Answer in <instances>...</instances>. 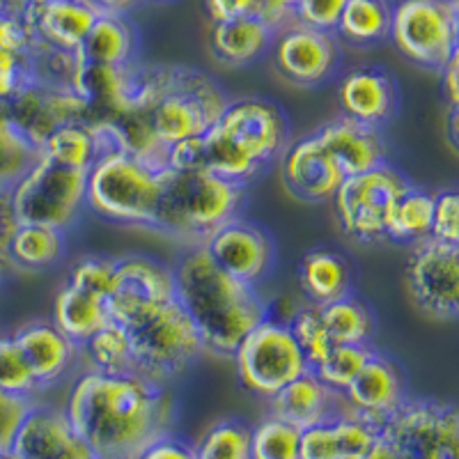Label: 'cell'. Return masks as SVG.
<instances>
[{
  "label": "cell",
  "instance_id": "obj_50",
  "mask_svg": "<svg viewBox=\"0 0 459 459\" xmlns=\"http://www.w3.org/2000/svg\"><path fill=\"white\" fill-rule=\"evenodd\" d=\"M166 168L178 172L204 170L203 136L186 138V141L172 143L166 150Z\"/></svg>",
  "mask_w": 459,
  "mask_h": 459
},
{
  "label": "cell",
  "instance_id": "obj_33",
  "mask_svg": "<svg viewBox=\"0 0 459 459\" xmlns=\"http://www.w3.org/2000/svg\"><path fill=\"white\" fill-rule=\"evenodd\" d=\"M42 154L60 166L88 172L101 154V138L90 125L69 122V125L57 126L44 141Z\"/></svg>",
  "mask_w": 459,
  "mask_h": 459
},
{
  "label": "cell",
  "instance_id": "obj_23",
  "mask_svg": "<svg viewBox=\"0 0 459 459\" xmlns=\"http://www.w3.org/2000/svg\"><path fill=\"white\" fill-rule=\"evenodd\" d=\"M136 65L115 67V65L90 63V60H81L79 57V67L74 74L72 90L88 104L90 126L104 125L113 115L129 108Z\"/></svg>",
  "mask_w": 459,
  "mask_h": 459
},
{
  "label": "cell",
  "instance_id": "obj_53",
  "mask_svg": "<svg viewBox=\"0 0 459 459\" xmlns=\"http://www.w3.org/2000/svg\"><path fill=\"white\" fill-rule=\"evenodd\" d=\"M30 404L32 402L0 393V448H10L16 425H19V420H22Z\"/></svg>",
  "mask_w": 459,
  "mask_h": 459
},
{
  "label": "cell",
  "instance_id": "obj_30",
  "mask_svg": "<svg viewBox=\"0 0 459 459\" xmlns=\"http://www.w3.org/2000/svg\"><path fill=\"white\" fill-rule=\"evenodd\" d=\"M110 319L113 317L108 313L106 299L76 290L69 282H65L56 294L51 322L79 347H83L90 335L97 333Z\"/></svg>",
  "mask_w": 459,
  "mask_h": 459
},
{
  "label": "cell",
  "instance_id": "obj_62",
  "mask_svg": "<svg viewBox=\"0 0 459 459\" xmlns=\"http://www.w3.org/2000/svg\"><path fill=\"white\" fill-rule=\"evenodd\" d=\"M453 3H457V0H453Z\"/></svg>",
  "mask_w": 459,
  "mask_h": 459
},
{
  "label": "cell",
  "instance_id": "obj_1",
  "mask_svg": "<svg viewBox=\"0 0 459 459\" xmlns=\"http://www.w3.org/2000/svg\"><path fill=\"white\" fill-rule=\"evenodd\" d=\"M65 416L100 459H136L175 418L166 386L136 372L106 375L85 370L74 381Z\"/></svg>",
  "mask_w": 459,
  "mask_h": 459
},
{
  "label": "cell",
  "instance_id": "obj_40",
  "mask_svg": "<svg viewBox=\"0 0 459 459\" xmlns=\"http://www.w3.org/2000/svg\"><path fill=\"white\" fill-rule=\"evenodd\" d=\"M0 393L28 402H35L42 393L12 333H0Z\"/></svg>",
  "mask_w": 459,
  "mask_h": 459
},
{
  "label": "cell",
  "instance_id": "obj_28",
  "mask_svg": "<svg viewBox=\"0 0 459 459\" xmlns=\"http://www.w3.org/2000/svg\"><path fill=\"white\" fill-rule=\"evenodd\" d=\"M138 48H141V39H138V30L129 22V16L101 12L85 35L76 56L81 60H90V63L131 67L138 63Z\"/></svg>",
  "mask_w": 459,
  "mask_h": 459
},
{
  "label": "cell",
  "instance_id": "obj_56",
  "mask_svg": "<svg viewBox=\"0 0 459 459\" xmlns=\"http://www.w3.org/2000/svg\"><path fill=\"white\" fill-rule=\"evenodd\" d=\"M92 3L100 7V12L129 16V12H134L136 7H141L145 0H92Z\"/></svg>",
  "mask_w": 459,
  "mask_h": 459
},
{
  "label": "cell",
  "instance_id": "obj_58",
  "mask_svg": "<svg viewBox=\"0 0 459 459\" xmlns=\"http://www.w3.org/2000/svg\"><path fill=\"white\" fill-rule=\"evenodd\" d=\"M359 459H402V455L397 453L391 444H388L386 438H381V434H379V438H377L375 444H372V448L368 450L366 455H360Z\"/></svg>",
  "mask_w": 459,
  "mask_h": 459
},
{
  "label": "cell",
  "instance_id": "obj_43",
  "mask_svg": "<svg viewBox=\"0 0 459 459\" xmlns=\"http://www.w3.org/2000/svg\"><path fill=\"white\" fill-rule=\"evenodd\" d=\"M287 324H290L294 340L299 342L303 356H306V360H308L310 370H313L315 366L322 363L324 356L333 350V344H335L333 340H331L326 326H324L322 317H319L317 306H313V303L303 306V308H299L297 313H294V317Z\"/></svg>",
  "mask_w": 459,
  "mask_h": 459
},
{
  "label": "cell",
  "instance_id": "obj_45",
  "mask_svg": "<svg viewBox=\"0 0 459 459\" xmlns=\"http://www.w3.org/2000/svg\"><path fill=\"white\" fill-rule=\"evenodd\" d=\"M115 273V257L101 255H85L74 262L72 272H69L67 282L76 290L94 294V297L106 299L113 287Z\"/></svg>",
  "mask_w": 459,
  "mask_h": 459
},
{
  "label": "cell",
  "instance_id": "obj_7",
  "mask_svg": "<svg viewBox=\"0 0 459 459\" xmlns=\"http://www.w3.org/2000/svg\"><path fill=\"white\" fill-rule=\"evenodd\" d=\"M134 347V372L166 386L182 377L204 354V344L194 319L178 299L125 326Z\"/></svg>",
  "mask_w": 459,
  "mask_h": 459
},
{
  "label": "cell",
  "instance_id": "obj_37",
  "mask_svg": "<svg viewBox=\"0 0 459 459\" xmlns=\"http://www.w3.org/2000/svg\"><path fill=\"white\" fill-rule=\"evenodd\" d=\"M195 459H251V425L237 416L216 420L195 444Z\"/></svg>",
  "mask_w": 459,
  "mask_h": 459
},
{
  "label": "cell",
  "instance_id": "obj_39",
  "mask_svg": "<svg viewBox=\"0 0 459 459\" xmlns=\"http://www.w3.org/2000/svg\"><path fill=\"white\" fill-rule=\"evenodd\" d=\"M76 67H79L76 51H65V48L51 47V44L37 39L28 56V81H35L47 88L72 90Z\"/></svg>",
  "mask_w": 459,
  "mask_h": 459
},
{
  "label": "cell",
  "instance_id": "obj_17",
  "mask_svg": "<svg viewBox=\"0 0 459 459\" xmlns=\"http://www.w3.org/2000/svg\"><path fill=\"white\" fill-rule=\"evenodd\" d=\"M3 106L16 129L39 150L60 125H88L90 117L88 104L74 90L47 88L35 81H26Z\"/></svg>",
  "mask_w": 459,
  "mask_h": 459
},
{
  "label": "cell",
  "instance_id": "obj_22",
  "mask_svg": "<svg viewBox=\"0 0 459 459\" xmlns=\"http://www.w3.org/2000/svg\"><path fill=\"white\" fill-rule=\"evenodd\" d=\"M12 335H14L16 344L22 347L28 366H30L42 391L56 386L57 381L72 370L81 354L79 344H74L48 319L23 324L22 329H16Z\"/></svg>",
  "mask_w": 459,
  "mask_h": 459
},
{
  "label": "cell",
  "instance_id": "obj_55",
  "mask_svg": "<svg viewBox=\"0 0 459 459\" xmlns=\"http://www.w3.org/2000/svg\"><path fill=\"white\" fill-rule=\"evenodd\" d=\"M457 72H459V53L441 69V83H444V94L446 101H448V108H457L459 106V85H457Z\"/></svg>",
  "mask_w": 459,
  "mask_h": 459
},
{
  "label": "cell",
  "instance_id": "obj_8",
  "mask_svg": "<svg viewBox=\"0 0 459 459\" xmlns=\"http://www.w3.org/2000/svg\"><path fill=\"white\" fill-rule=\"evenodd\" d=\"M88 172L60 166L39 154L10 188L16 223L51 225L67 232L85 209Z\"/></svg>",
  "mask_w": 459,
  "mask_h": 459
},
{
  "label": "cell",
  "instance_id": "obj_25",
  "mask_svg": "<svg viewBox=\"0 0 459 459\" xmlns=\"http://www.w3.org/2000/svg\"><path fill=\"white\" fill-rule=\"evenodd\" d=\"M269 413L303 429L338 416L344 409V402L340 393L331 391L313 370H308L269 397Z\"/></svg>",
  "mask_w": 459,
  "mask_h": 459
},
{
  "label": "cell",
  "instance_id": "obj_10",
  "mask_svg": "<svg viewBox=\"0 0 459 459\" xmlns=\"http://www.w3.org/2000/svg\"><path fill=\"white\" fill-rule=\"evenodd\" d=\"M407 186L409 179L388 163L344 178L331 198L342 235L359 244L386 241L393 207Z\"/></svg>",
  "mask_w": 459,
  "mask_h": 459
},
{
  "label": "cell",
  "instance_id": "obj_35",
  "mask_svg": "<svg viewBox=\"0 0 459 459\" xmlns=\"http://www.w3.org/2000/svg\"><path fill=\"white\" fill-rule=\"evenodd\" d=\"M88 359V370L106 372V375H126L134 372V347L129 331L120 322H106L97 333L88 338L81 347Z\"/></svg>",
  "mask_w": 459,
  "mask_h": 459
},
{
  "label": "cell",
  "instance_id": "obj_38",
  "mask_svg": "<svg viewBox=\"0 0 459 459\" xmlns=\"http://www.w3.org/2000/svg\"><path fill=\"white\" fill-rule=\"evenodd\" d=\"M42 150L28 141L0 104V188L10 191L23 172L39 159Z\"/></svg>",
  "mask_w": 459,
  "mask_h": 459
},
{
  "label": "cell",
  "instance_id": "obj_13",
  "mask_svg": "<svg viewBox=\"0 0 459 459\" xmlns=\"http://www.w3.org/2000/svg\"><path fill=\"white\" fill-rule=\"evenodd\" d=\"M404 282L409 299L425 317L455 322L459 317V244L425 239L413 246Z\"/></svg>",
  "mask_w": 459,
  "mask_h": 459
},
{
  "label": "cell",
  "instance_id": "obj_42",
  "mask_svg": "<svg viewBox=\"0 0 459 459\" xmlns=\"http://www.w3.org/2000/svg\"><path fill=\"white\" fill-rule=\"evenodd\" d=\"M372 354H375V350L370 344H333V350L324 356L319 366L313 368V372L331 391L342 393Z\"/></svg>",
  "mask_w": 459,
  "mask_h": 459
},
{
  "label": "cell",
  "instance_id": "obj_31",
  "mask_svg": "<svg viewBox=\"0 0 459 459\" xmlns=\"http://www.w3.org/2000/svg\"><path fill=\"white\" fill-rule=\"evenodd\" d=\"M10 260L16 272H47L67 253L65 230L51 225L19 223L10 239Z\"/></svg>",
  "mask_w": 459,
  "mask_h": 459
},
{
  "label": "cell",
  "instance_id": "obj_51",
  "mask_svg": "<svg viewBox=\"0 0 459 459\" xmlns=\"http://www.w3.org/2000/svg\"><path fill=\"white\" fill-rule=\"evenodd\" d=\"M28 81V57L0 48V104Z\"/></svg>",
  "mask_w": 459,
  "mask_h": 459
},
{
  "label": "cell",
  "instance_id": "obj_6",
  "mask_svg": "<svg viewBox=\"0 0 459 459\" xmlns=\"http://www.w3.org/2000/svg\"><path fill=\"white\" fill-rule=\"evenodd\" d=\"M94 131L101 138V154L88 170L85 209L110 223L152 230L161 194V170L113 145L100 129Z\"/></svg>",
  "mask_w": 459,
  "mask_h": 459
},
{
  "label": "cell",
  "instance_id": "obj_19",
  "mask_svg": "<svg viewBox=\"0 0 459 459\" xmlns=\"http://www.w3.org/2000/svg\"><path fill=\"white\" fill-rule=\"evenodd\" d=\"M278 161L285 188L303 203H331L347 178L317 134L290 143Z\"/></svg>",
  "mask_w": 459,
  "mask_h": 459
},
{
  "label": "cell",
  "instance_id": "obj_44",
  "mask_svg": "<svg viewBox=\"0 0 459 459\" xmlns=\"http://www.w3.org/2000/svg\"><path fill=\"white\" fill-rule=\"evenodd\" d=\"M331 425H333L335 441H338L340 459H359L360 455H366L372 448V444L381 434V428H377L366 418L347 411V409L331 418Z\"/></svg>",
  "mask_w": 459,
  "mask_h": 459
},
{
  "label": "cell",
  "instance_id": "obj_36",
  "mask_svg": "<svg viewBox=\"0 0 459 459\" xmlns=\"http://www.w3.org/2000/svg\"><path fill=\"white\" fill-rule=\"evenodd\" d=\"M317 310L335 344H370L375 333V315L354 294L317 306Z\"/></svg>",
  "mask_w": 459,
  "mask_h": 459
},
{
  "label": "cell",
  "instance_id": "obj_63",
  "mask_svg": "<svg viewBox=\"0 0 459 459\" xmlns=\"http://www.w3.org/2000/svg\"><path fill=\"white\" fill-rule=\"evenodd\" d=\"M161 3H163V0H161Z\"/></svg>",
  "mask_w": 459,
  "mask_h": 459
},
{
  "label": "cell",
  "instance_id": "obj_16",
  "mask_svg": "<svg viewBox=\"0 0 459 459\" xmlns=\"http://www.w3.org/2000/svg\"><path fill=\"white\" fill-rule=\"evenodd\" d=\"M203 248L223 272L253 287L272 276L278 257L269 230L241 214L216 228L203 241Z\"/></svg>",
  "mask_w": 459,
  "mask_h": 459
},
{
  "label": "cell",
  "instance_id": "obj_32",
  "mask_svg": "<svg viewBox=\"0 0 459 459\" xmlns=\"http://www.w3.org/2000/svg\"><path fill=\"white\" fill-rule=\"evenodd\" d=\"M434 194L409 184L393 207L386 228V239L395 244L416 246L432 235Z\"/></svg>",
  "mask_w": 459,
  "mask_h": 459
},
{
  "label": "cell",
  "instance_id": "obj_21",
  "mask_svg": "<svg viewBox=\"0 0 459 459\" xmlns=\"http://www.w3.org/2000/svg\"><path fill=\"white\" fill-rule=\"evenodd\" d=\"M340 115L381 129L393 120L400 94L391 74L379 67H356L338 83Z\"/></svg>",
  "mask_w": 459,
  "mask_h": 459
},
{
  "label": "cell",
  "instance_id": "obj_5",
  "mask_svg": "<svg viewBox=\"0 0 459 459\" xmlns=\"http://www.w3.org/2000/svg\"><path fill=\"white\" fill-rule=\"evenodd\" d=\"M244 203L246 186L216 178L214 172L163 168L152 230L191 246H203L216 228L239 216Z\"/></svg>",
  "mask_w": 459,
  "mask_h": 459
},
{
  "label": "cell",
  "instance_id": "obj_9",
  "mask_svg": "<svg viewBox=\"0 0 459 459\" xmlns=\"http://www.w3.org/2000/svg\"><path fill=\"white\" fill-rule=\"evenodd\" d=\"M388 39L409 63L441 72L459 53V3L400 0L393 5Z\"/></svg>",
  "mask_w": 459,
  "mask_h": 459
},
{
  "label": "cell",
  "instance_id": "obj_60",
  "mask_svg": "<svg viewBox=\"0 0 459 459\" xmlns=\"http://www.w3.org/2000/svg\"><path fill=\"white\" fill-rule=\"evenodd\" d=\"M0 459H16V455L10 448H0Z\"/></svg>",
  "mask_w": 459,
  "mask_h": 459
},
{
  "label": "cell",
  "instance_id": "obj_59",
  "mask_svg": "<svg viewBox=\"0 0 459 459\" xmlns=\"http://www.w3.org/2000/svg\"><path fill=\"white\" fill-rule=\"evenodd\" d=\"M10 276H12V272H10V269H5V266L0 264V285H3V282H5L7 278H10Z\"/></svg>",
  "mask_w": 459,
  "mask_h": 459
},
{
  "label": "cell",
  "instance_id": "obj_54",
  "mask_svg": "<svg viewBox=\"0 0 459 459\" xmlns=\"http://www.w3.org/2000/svg\"><path fill=\"white\" fill-rule=\"evenodd\" d=\"M212 22H225L235 16L253 14V0H204Z\"/></svg>",
  "mask_w": 459,
  "mask_h": 459
},
{
  "label": "cell",
  "instance_id": "obj_14",
  "mask_svg": "<svg viewBox=\"0 0 459 459\" xmlns=\"http://www.w3.org/2000/svg\"><path fill=\"white\" fill-rule=\"evenodd\" d=\"M272 53L278 74L297 88H322L333 79L340 65L335 32L317 30L299 22L276 30Z\"/></svg>",
  "mask_w": 459,
  "mask_h": 459
},
{
  "label": "cell",
  "instance_id": "obj_29",
  "mask_svg": "<svg viewBox=\"0 0 459 459\" xmlns=\"http://www.w3.org/2000/svg\"><path fill=\"white\" fill-rule=\"evenodd\" d=\"M299 282L313 306H326L351 294V262L331 248H313L299 264Z\"/></svg>",
  "mask_w": 459,
  "mask_h": 459
},
{
  "label": "cell",
  "instance_id": "obj_52",
  "mask_svg": "<svg viewBox=\"0 0 459 459\" xmlns=\"http://www.w3.org/2000/svg\"><path fill=\"white\" fill-rule=\"evenodd\" d=\"M299 0H253V16L262 19L273 30H281L294 22Z\"/></svg>",
  "mask_w": 459,
  "mask_h": 459
},
{
  "label": "cell",
  "instance_id": "obj_18",
  "mask_svg": "<svg viewBox=\"0 0 459 459\" xmlns=\"http://www.w3.org/2000/svg\"><path fill=\"white\" fill-rule=\"evenodd\" d=\"M10 450L16 459H100L72 428L65 409L37 400L16 425Z\"/></svg>",
  "mask_w": 459,
  "mask_h": 459
},
{
  "label": "cell",
  "instance_id": "obj_26",
  "mask_svg": "<svg viewBox=\"0 0 459 459\" xmlns=\"http://www.w3.org/2000/svg\"><path fill=\"white\" fill-rule=\"evenodd\" d=\"M100 14V7L92 0H44L32 5L28 19L39 42L65 51H79Z\"/></svg>",
  "mask_w": 459,
  "mask_h": 459
},
{
  "label": "cell",
  "instance_id": "obj_34",
  "mask_svg": "<svg viewBox=\"0 0 459 459\" xmlns=\"http://www.w3.org/2000/svg\"><path fill=\"white\" fill-rule=\"evenodd\" d=\"M391 0H347L335 37L350 44H377L391 30Z\"/></svg>",
  "mask_w": 459,
  "mask_h": 459
},
{
  "label": "cell",
  "instance_id": "obj_20",
  "mask_svg": "<svg viewBox=\"0 0 459 459\" xmlns=\"http://www.w3.org/2000/svg\"><path fill=\"white\" fill-rule=\"evenodd\" d=\"M340 395L347 411L381 428L384 420L407 400V381L395 360L375 351Z\"/></svg>",
  "mask_w": 459,
  "mask_h": 459
},
{
  "label": "cell",
  "instance_id": "obj_47",
  "mask_svg": "<svg viewBox=\"0 0 459 459\" xmlns=\"http://www.w3.org/2000/svg\"><path fill=\"white\" fill-rule=\"evenodd\" d=\"M297 459H340L338 441L331 420L303 428L299 434V457Z\"/></svg>",
  "mask_w": 459,
  "mask_h": 459
},
{
  "label": "cell",
  "instance_id": "obj_12",
  "mask_svg": "<svg viewBox=\"0 0 459 459\" xmlns=\"http://www.w3.org/2000/svg\"><path fill=\"white\" fill-rule=\"evenodd\" d=\"M381 438L402 459H459L457 409L432 397H407L384 420Z\"/></svg>",
  "mask_w": 459,
  "mask_h": 459
},
{
  "label": "cell",
  "instance_id": "obj_57",
  "mask_svg": "<svg viewBox=\"0 0 459 459\" xmlns=\"http://www.w3.org/2000/svg\"><path fill=\"white\" fill-rule=\"evenodd\" d=\"M35 0H0V16H16V19H23V16L30 14Z\"/></svg>",
  "mask_w": 459,
  "mask_h": 459
},
{
  "label": "cell",
  "instance_id": "obj_3",
  "mask_svg": "<svg viewBox=\"0 0 459 459\" xmlns=\"http://www.w3.org/2000/svg\"><path fill=\"white\" fill-rule=\"evenodd\" d=\"M292 143L285 110L269 100H230L219 120L203 134L204 170L248 188Z\"/></svg>",
  "mask_w": 459,
  "mask_h": 459
},
{
  "label": "cell",
  "instance_id": "obj_4",
  "mask_svg": "<svg viewBox=\"0 0 459 459\" xmlns=\"http://www.w3.org/2000/svg\"><path fill=\"white\" fill-rule=\"evenodd\" d=\"M230 97L219 81L186 65H136L131 106L145 115L163 145L203 136Z\"/></svg>",
  "mask_w": 459,
  "mask_h": 459
},
{
  "label": "cell",
  "instance_id": "obj_27",
  "mask_svg": "<svg viewBox=\"0 0 459 459\" xmlns=\"http://www.w3.org/2000/svg\"><path fill=\"white\" fill-rule=\"evenodd\" d=\"M276 30L253 14L214 22L209 30V51L216 63L230 69H241L272 51Z\"/></svg>",
  "mask_w": 459,
  "mask_h": 459
},
{
  "label": "cell",
  "instance_id": "obj_15",
  "mask_svg": "<svg viewBox=\"0 0 459 459\" xmlns=\"http://www.w3.org/2000/svg\"><path fill=\"white\" fill-rule=\"evenodd\" d=\"M175 299L172 266L150 255L115 257V273L106 306L122 326Z\"/></svg>",
  "mask_w": 459,
  "mask_h": 459
},
{
  "label": "cell",
  "instance_id": "obj_61",
  "mask_svg": "<svg viewBox=\"0 0 459 459\" xmlns=\"http://www.w3.org/2000/svg\"><path fill=\"white\" fill-rule=\"evenodd\" d=\"M35 3H44V0H35Z\"/></svg>",
  "mask_w": 459,
  "mask_h": 459
},
{
  "label": "cell",
  "instance_id": "obj_46",
  "mask_svg": "<svg viewBox=\"0 0 459 459\" xmlns=\"http://www.w3.org/2000/svg\"><path fill=\"white\" fill-rule=\"evenodd\" d=\"M429 239L444 244H459V198L457 191H441L434 194L432 235Z\"/></svg>",
  "mask_w": 459,
  "mask_h": 459
},
{
  "label": "cell",
  "instance_id": "obj_48",
  "mask_svg": "<svg viewBox=\"0 0 459 459\" xmlns=\"http://www.w3.org/2000/svg\"><path fill=\"white\" fill-rule=\"evenodd\" d=\"M347 0H299L294 10V22L317 30L333 32Z\"/></svg>",
  "mask_w": 459,
  "mask_h": 459
},
{
  "label": "cell",
  "instance_id": "obj_41",
  "mask_svg": "<svg viewBox=\"0 0 459 459\" xmlns=\"http://www.w3.org/2000/svg\"><path fill=\"white\" fill-rule=\"evenodd\" d=\"M299 434L292 423L269 413L251 428V459H297Z\"/></svg>",
  "mask_w": 459,
  "mask_h": 459
},
{
  "label": "cell",
  "instance_id": "obj_49",
  "mask_svg": "<svg viewBox=\"0 0 459 459\" xmlns=\"http://www.w3.org/2000/svg\"><path fill=\"white\" fill-rule=\"evenodd\" d=\"M136 459H195V444L186 437L166 429L141 450Z\"/></svg>",
  "mask_w": 459,
  "mask_h": 459
},
{
  "label": "cell",
  "instance_id": "obj_24",
  "mask_svg": "<svg viewBox=\"0 0 459 459\" xmlns=\"http://www.w3.org/2000/svg\"><path fill=\"white\" fill-rule=\"evenodd\" d=\"M315 134L347 178L386 163V143L377 126L338 115Z\"/></svg>",
  "mask_w": 459,
  "mask_h": 459
},
{
  "label": "cell",
  "instance_id": "obj_2",
  "mask_svg": "<svg viewBox=\"0 0 459 459\" xmlns=\"http://www.w3.org/2000/svg\"><path fill=\"white\" fill-rule=\"evenodd\" d=\"M172 273L175 299L194 319L204 351L232 359L241 340L269 317L260 290L223 272L203 246L182 253Z\"/></svg>",
  "mask_w": 459,
  "mask_h": 459
},
{
  "label": "cell",
  "instance_id": "obj_11",
  "mask_svg": "<svg viewBox=\"0 0 459 459\" xmlns=\"http://www.w3.org/2000/svg\"><path fill=\"white\" fill-rule=\"evenodd\" d=\"M239 384L255 397L276 395L285 384L308 372L310 366L294 340L290 324L272 315L262 319L232 354Z\"/></svg>",
  "mask_w": 459,
  "mask_h": 459
}]
</instances>
